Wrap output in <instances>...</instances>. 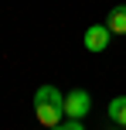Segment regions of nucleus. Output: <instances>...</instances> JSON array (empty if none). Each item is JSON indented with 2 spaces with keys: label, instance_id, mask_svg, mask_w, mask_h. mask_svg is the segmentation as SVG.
Segmentation results:
<instances>
[{
  "label": "nucleus",
  "instance_id": "f257e3e1",
  "mask_svg": "<svg viewBox=\"0 0 126 130\" xmlns=\"http://www.w3.org/2000/svg\"><path fill=\"white\" fill-rule=\"evenodd\" d=\"M34 117H38L41 127H58L65 120V96H61L55 86H41L34 92Z\"/></svg>",
  "mask_w": 126,
  "mask_h": 130
},
{
  "label": "nucleus",
  "instance_id": "f03ea898",
  "mask_svg": "<svg viewBox=\"0 0 126 130\" xmlns=\"http://www.w3.org/2000/svg\"><path fill=\"white\" fill-rule=\"evenodd\" d=\"M89 110H92V96H89L85 89H72L65 96V117L68 120H82Z\"/></svg>",
  "mask_w": 126,
  "mask_h": 130
},
{
  "label": "nucleus",
  "instance_id": "7ed1b4c3",
  "mask_svg": "<svg viewBox=\"0 0 126 130\" xmlns=\"http://www.w3.org/2000/svg\"><path fill=\"white\" fill-rule=\"evenodd\" d=\"M109 38H113V34H109L106 24H92L85 31V48H89V52H106V48H109Z\"/></svg>",
  "mask_w": 126,
  "mask_h": 130
},
{
  "label": "nucleus",
  "instance_id": "20e7f679",
  "mask_svg": "<svg viewBox=\"0 0 126 130\" xmlns=\"http://www.w3.org/2000/svg\"><path fill=\"white\" fill-rule=\"evenodd\" d=\"M106 27H109V34H126V4H119V7H113L109 10V17H106Z\"/></svg>",
  "mask_w": 126,
  "mask_h": 130
},
{
  "label": "nucleus",
  "instance_id": "39448f33",
  "mask_svg": "<svg viewBox=\"0 0 126 130\" xmlns=\"http://www.w3.org/2000/svg\"><path fill=\"white\" fill-rule=\"evenodd\" d=\"M109 120L119 123V127H126V96H116L113 103H109Z\"/></svg>",
  "mask_w": 126,
  "mask_h": 130
},
{
  "label": "nucleus",
  "instance_id": "423d86ee",
  "mask_svg": "<svg viewBox=\"0 0 126 130\" xmlns=\"http://www.w3.org/2000/svg\"><path fill=\"white\" fill-rule=\"evenodd\" d=\"M51 130H85V127H82V120H61V123L51 127Z\"/></svg>",
  "mask_w": 126,
  "mask_h": 130
},
{
  "label": "nucleus",
  "instance_id": "0eeeda50",
  "mask_svg": "<svg viewBox=\"0 0 126 130\" xmlns=\"http://www.w3.org/2000/svg\"><path fill=\"white\" fill-rule=\"evenodd\" d=\"M116 130H119V127H116Z\"/></svg>",
  "mask_w": 126,
  "mask_h": 130
}]
</instances>
